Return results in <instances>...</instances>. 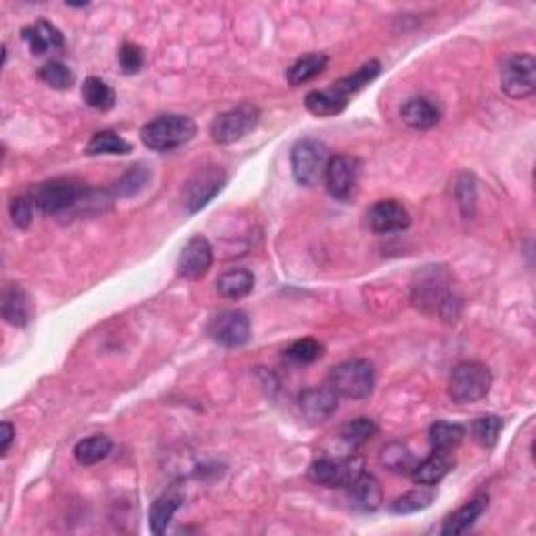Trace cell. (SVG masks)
I'll use <instances>...</instances> for the list:
<instances>
[{
	"label": "cell",
	"mask_w": 536,
	"mask_h": 536,
	"mask_svg": "<svg viewBox=\"0 0 536 536\" xmlns=\"http://www.w3.org/2000/svg\"><path fill=\"white\" fill-rule=\"evenodd\" d=\"M381 72L379 61H369V64L360 66L357 72L346 76V78H339L333 82L329 88L325 90H312V93L306 95L304 106L310 114L315 116H338L348 107V101H350L352 95H357L359 90H363L367 85L378 78Z\"/></svg>",
	"instance_id": "cell-1"
},
{
	"label": "cell",
	"mask_w": 536,
	"mask_h": 536,
	"mask_svg": "<svg viewBox=\"0 0 536 536\" xmlns=\"http://www.w3.org/2000/svg\"><path fill=\"white\" fill-rule=\"evenodd\" d=\"M413 283V300L426 312H436L444 321H455L461 300L452 294L450 279L442 267H426Z\"/></svg>",
	"instance_id": "cell-2"
},
{
	"label": "cell",
	"mask_w": 536,
	"mask_h": 536,
	"mask_svg": "<svg viewBox=\"0 0 536 536\" xmlns=\"http://www.w3.org/2000/svg\"><path fill=\"white\" fill-rule=\"evenodd\" d=\"M197 126L189 116L164 114L141 128V141L151 151H174L191 141Z\"/></svg>",
	"instance_id": "cell-3"
},
{
	"label": "cell",
	"mask_w": 536,
	"mask_h": 536,
	"mask_svg": "<svg viewBox=\"0 0 536 536\" xmlns=\"http://www.w3.org/2000/svg\"><path fill=\"white\" fill-rule=\"evenodd\" d=\"M30 199L40 212L57 216L85 204V199H88V189L85 185L76 183V180L53 178L34 185Z\"/></svg>",
	"instance_id": "cell-4"
},
{
	"label": "cell",
	"mask_w": 536,
	"mask_h": 536,
	"mask_svg": "<svg viewBox=\"0 0 536 536\" xmlns=\"http://www.w3.org/2000/svg\"><path fill=\"white\" fill-rule=\"evenodd\" d=\"M327 386L344 399L367 400L375 389V369L367 359L346 360L331 369Z\"/></svg>",
	"instance_id": "cell-5"
},
{
	"label": "cell",
	"mask_w": 536,
	"mask_h": 536,
	"mask_svg": "<svg viewBox=\"0 0 536 536\" xmlns=\"http://www.w3.org/2000/svg\"><path fill=\"white\" fill-rule=\"evenodd\" d=\"M492 386L490 369L482 363H461L452 369L449 396L457 405H473L486 399Z\"/></svg>",
	"instance_id": "cell-6"
},
{
	"label": "cell",
	"mask_w": 536,
	"mask_h": 536,
	"mask_svg": "<svg viewBox=\"0 0 536 536\" xmlns=\"http://www.w3.org/2000/svg\"><path fill=\"white\" fill-rule=\"evenodd\" d=\"M329 149L319 138H302L291 149V172L298 185L315 187L325 178L327 164H329Z\"/></svg>",
	"instance_id": "cell-7"
},
{
	"label": "cell",
	"mask_w": 536,
	"mask_h": 536,
	"mask_svg": "<svg viewBox=\"0 0 536 536\" xmlns=\"http://www.w3.org/2000/svg\"><path fill=\"white\" fill-rule=\"evenodd\" d=\"M258 122H260V111H258V107L252 106V103H241V106L214 117L210 126L212 141L218 145H231L241 141L243 137L249 135L258 126Z\"/></svg>",
	"instance_id": "cell-8"
},
{
	"label": "cell",
	"mask_w": 536,
	"mask_h": 536,
	"mask_svg": "<svg viewBox=\"0 0 536 536\" xmlns=\"http://www.w3.org/2000/svg\"><path fill=\"white\" fill-rule=\"evenodd\" d=\"M227 185V172L218 166L199 168L183 187V204L189 214H197L210 204Z\"/></svg>",
	"instance_id": "cell-9"
},
{
	"label": "cell",
	"mask_w": 536,
	"mask_h": 536,
	"mask_svg": "<svg viewBox=\"0 0 536 536\" xmlns=\"http://www.w3.org/2000/svg\"><path fill=\"white\" fill-rule=\"evenodd\" d=\"M363 459L360 457H346V459H317L310 463L308 476L310 482L327 489H348L360 473H363Z\"/></svg>",
	"instance_id": "cell-10"
},
{
	"label": "cell",
	"mask_w": 536,
	"mask_h": 536,
	"mask_svg": "<svg viewBox=\"0 0 536 536\" xmlns=\"http://www.w3.org/2000/svg\"><path fill=\"white\" fill-rule=\"evenodd\" d=\"M501 88L511 99H526L536 90V59L532 55H511L501 66Z\"/></svg>",
	"instance_id": "cell-11"
},
{
	"label": "cell",
	"mask_w": 536,
	"mask_h": 536,
	"mask_svg": "<svg viewBox=\"0 0 536 536\" xmlns=\"http://www.w3.org/2000/svg\"><path fill=\"white\" fill-rule=\"evenodd\" d=\"M360 162L352 156H336L325 170V185L333 199L350 201L359 189Z\"/></svg>",
	"instance_id": "cell-12"
},
{
	"label": "cell",
	"mask_w": 536,
	"mask_h": 536,
	"mask_svg": "<svg viewBox=\"0 0 536 536\" xmlns=\"http://www.w3.org/2000/svg\"><path fill=\"white\" fill-rule=\"evenodd\" d=\"M207 336L214 342L227 348H241L249 342L252 336V325L246 312L241 310H225L216 315L207 325Z\"/></svg>",
	"instance_id": "cell-13"
},
{
	"label": "cell",
	"mask_w": 536,
	"mask_h": 536,
	"mask_svg": "<svg viewBox=\"0 0 536 536\" xmlns=\"http://www.w3.org/2000/svg\"><path fill=\"white\" fill-rule=\"evenodd\" d=\"M214 264V249L210 241L204 235H193L189 241L185 243L183 252L178 256L177 262V273L183 279L197 281L204 277Z\"/></svg>",
	"instance_id": "cell-14"
},
{
	"label": "cell",
	"mask_w": 536,
	"mask_h": 536,
	"mask_svg": "<svg viewBox=\"0 0 536 536\" xmlns=\"http://www.w3.org/2000/svg\"><path fill=\"white\" fill-rule=\"evenodd\" d=\"M369 228L378 235L399 233L410 227V214L400 201L396 199H381L373 204L367 212Z\"/></svg>",
	"instance_id": "cell-15"
},
{
	"label": "cell",
	"mask_w": 536,
	"mask_h": 536,
	"mask_svg": "<svg viewBox=\"0 0 536 536\" xmlns=\"http://www.w3.org/2000/svg\"><path fill=\"white\" fill-rule=\"evenodd\" d=\"M300 410L310 423H323L338 410V394L327 388H310L300 394Z\"/></svg>",
	"instance_id": "cell-16"
},
{
	"label": "cell",
	"mask_w": 536,
	"mask_h": 536,
	"mask_svg": "<svg viewBox=\"0 0 536 536\" xmlns=\"http://www.w3.org/2000/svg\"><path fill=\"white\" fill-rule=\"evenodd\" d=\"M0 310H3V319L13 327H25L32 321V300L27 296V291L22 285H6L3 291V304H0Z\"/></svg>",
	"instance_id": "cell-17"
},
{
	"label": "cell",
	"mask_w": 536,
	"mask_h": 536,
	"mask_svg": "<svg viewBox=\"0 0 536 536\" xmlns=\"http://www.w3.org/2000/svg\"><path fill=\"white\" fill-rule=\"evenodd\" d=\"M348 497H350L352 505L360 511H375L381 507L384 494H381V484L373 473L363 471L354 482L348 486Z\"/></svg>",
	"instance_id": "cell-18"
},
{
	"label": "cell",
	"mask_w": 536,
	"mask_h": 536,
	"mask_svg": "<svg viewBox=\"0 0 536 536\" xmlns=\"http://www.w3.org/2000/svg\"><path fill=\"white\" fill-rule=\"evenodd\" d=\"M400 117L409 128L430 130L440 122V109L426 96H413L400 107Z\"/></svg>",
	"instance_id": "cell-19"
},
{
	"label": "cell",
	"mask_w": 536,
	"mask_h": 536,
	"mask_svg": "<svg viewBox=\"0 0 536 536\" xmlns=\"http://www.w3.org/2000/svg\"><path fill=\"white\" fill-rule=\"evenodd\" d=\"M22 38L25 40L34 55H45L48 51H57V48H64V45H66L64 34H61L53 24L45 22V19H40V22L24 27Z\"/></svg>",
	"instance_id": "cell-20"
},
{
	"label": "cell",
	"mask_w": 536,
	"mask_h": 536,
	"mask_svg": "<svg viewBox=\"0 0 536 536\" xmlns=\"http://www.w3.org/2000/svg\"><path fill=\"white\" fill-rule=\"evenodd\" d=\"M489 510V497L480 494V497L471 499L470 503H465L463 507H459L455 513H450L442 524V534L444 536H455V534H463L465 531L476 524V521L482 518V513Z\"/></svg>",
	"instance_id": "cell-21"
},
{
	"label": "cell",
	"mask_w": 536,
	"mask_h": 536,
	"mask_svg": "<svg viewBox=\"0 0 536 536\" xmlns=\"http://www.w3.org/2000/svg\"><path fill=\"white\" fill-rule=\"evenodd\" d=\"M254 289V275L248 268H231L227 273H222L216 281V291L218 296L227 298V300H239L252 294Z\"/></svg>",
	"instance_id": "cell-22"
},
{
	"label": "cell",
	"mask_w": 536,
	"mask_h": 536,
	"mask_svg": "<svg viewBox=\"0 0 536 536\" xmlns=\"http://www.w3.org/2000/svg\"><path fill=\"white\" fill-rule=\"evenodd\" d=\"M450 468H452L450 455L431 452L428 459H423L421 463L415 465L413 471H410V478H413V482L420 486H434L447 478Z\"/></svg>",
	"instance_id": "cell-23"
},
{
	"label": "cell",
	"mask_w": 536,
	"mask_h": 536,
	"mask_svg": "<svg viewBox=\"0 0 536 536\" xmlns=\"http://www.w3.org/2000/svg\"><path fill=\"white\" fill-rule=\"evenodd\" d=\"M183 505V497L178 492H164L153 501L151 510H149V528L153 534L162 536L168 528L170 520L174 518V513L180 510Z\"/></svg>",
	"instance_id": "cell-24"
},
{
	"label": "cell",
	"mask_w": 536,
	"mask_h": 536,
	"mask_svg": "<svg viewBox=\"0 0 536 536\" xmlns=\"http://www.w3.org/2000/svg\"><path fill=\"white\" fill-rule=\"evenodd\" d=\"M327 64H329V57L323 53H310L304 55L288 69V82L291 86H302L306 82L315 80L319 74L325 72Z\"/></svg>",
	"instance_id": "cell-25"
},
{
	"label": "cell",
	"mask_w": 536,
	"mask_h": 536,
	"mask_svg": "<svg viewBox=\"0 0 536 536\" xmlns=\"http://www.w3.org/2000/svg\"><path fill=\"white\" fill-rule=\"evenodd\" d=\"M465 438V428L459 423L449 421H436L430 428V444L434 452H442V455H450Z\"/></svg>",
	"instance_id": "cell-26"
},
{
	"label": "cell",
	"mask_w": 536,
	"mask_h": 536,
	"mask_svg": "<svg viewBox=\"0 0 536 536\" xmlns=\"http://www.w3.org/2000/svg\"><path fill=\"white\" fill-rule=\"evenodd\" d=\"M111 449H114V444L107 436H90L76 444L74 457L80 465H96L109 457Z\"/></svg>",
	"instance_id": "cell-27"
},
{
	"label": "cell",
	"mask_w": 536,
	"mask_h": 536,
	"mask_svg": "<svg viewBox=\"0 0 536 536\" xmlns=\"http://www.w3.org/2000/svg\"><path fill=\"white\" fill-rule=\"evenodd\" d=\"M132 151V145L120 135L111 130L96 132L86 145L88 156H126Z\"/></svg>",
	"instance_id": "cell-28"
},
{
	"label": "cell",
	"mask_w": 536,
	"mask_h": 536,
	"mask_svg": "<svg viewBox=\"0 0 536 536\" xmlns=\"http://www.w3.org/2000/svg\"><path fill=\"white\" fill-rule=\"evenodd\" d=\"M82 99H85L88 107L99 111H109L116 106L114 88L106 80L95 78V76H90V78L85 80V85H82Z\"/></svg>",
	"instance_id": "cell-29"
},
{
	"label": "cell",
	"mask_w": 536,
	"mask_h": 536,
	"mask_svg": "<svg viewBox=\"0 0 536 536\" xmlns=\"http://www.w3.org/2000/svg\"><path fill=\"white\" fill-rule=\"evenodd\" d=\"M379 461L384 465L386 470L394 471V473H410L417 465L413 452L402 442H389L381 449Z\"/></svg>",
	"instance_id": "cell-30"
},
{
	"label": "cell",
	"mask_w": 536,
	"mask_h": 536,
	"mask_svg": "<svg viewBox=\"0 0 536 536\" xmlns=\"http://www.w3.org/2000/svg\"><path fill=\"white\" fill-rule=\"evenodd\" d=\"M153 174L145 164H137L132 166V168L122 174L120 180H117L116 187H114V193L117 197H135V195L141 193L145 187L151 183Z\"/></svg>",
	"instance_id": "cell-31"
},
{
	"label": "cell",
	"mask_w": 536,
	"mask_h": 536,
	"mask_svg": "<svg viewBox=\"0 0 536 536\" xmlns=\"http://www.w3.org/2000/svg\"><path fill=\"white\" fill-rule=\"evenodd\" d=\"M378 423L373 420H369V417H359V420H352L344 423L342 428H339V438L348 444V447L352 449H359L363 447L365 442L371 440V438L378 434Z\"/></svg>",
	"instance_id": "cell-32"
},
{
	"label": "cell",
	"mask_w": 536,
	"mask_h": 536,
	"mask_svg": "<svg viewBox=\"0 0 536 536\" xmlns=\"http://www.w3.org/2000/svg\"><path fill=\"white\" fill-rule=\"evenodd\" d=\"M501 430H503V420L497 415H482L473 421L471 426V434L473 440H476L480 447L484 449H494V444L499 440Z\"/></svg>",
	"instance_id": "cell-33"
},
{
	"label": "cell",
	"mask_w": 536,
	"mask_h": 536,
	"mask_svg": "<svg viewBox=\"0 0 536 536\" xmlns=\"http://www.w3.org/2000/svg\"><path fill=\"white\" fill-rule=\"evenodd\" d=\"M431 501H434V490L415 489V490H409V492L402 494V497L396 499L389 510H392V513L407 515V513L426 510V507L431 505Z\"/></svg>",
	"instance_id": "cell-34"
},
{
	"label": "cell",
	"mask_w": 536,
	"mask_h": 536,
	"mask_svg": "<svg viewBox=\"0 0 536 536\" xmlns=\"http://www.w3.org/2000/svg\"><path fill=\"white\" fill-rule=\"evenodd\" d=\"M38 78L48 85L51 88L57 90H67L74 85V72L61 61H48L46 66L40 67Z\"/></svg>",
	"instance_id": "cell-35"
},
{
	"label": "cell",
	"mask_w": 536,
	"mask_h": 536,
	"mask_svg": "<svg viewBox=\"0 0 536 536\" xmlns=\"http://www.w3.org/2000/svg\"><path fill=\"white\" fill-rule=\"evenodd\" d=\"M455 199L465 218H471L476 210V178L471 174H461L455 183Z\"/></svg>",
	"instance_id": "cell-36"
},
{
	"label": "cell",
	"mask_w": 536,
	"mask_h": 536,
	"mask_svg": "<svg viewBox=\"0 0 536 536\" xmlns=\"http://www.w3.org/2000/svg\"><path fill=\"white\" fill-rule=\"evenodd\" d=\"M321 354H323V346L312 338L298 339V342H294L288 350H285V357L294 360V363H302V365L315 363V360L321 359Z\"/></svg>",
	"instance_id": "cell-37"
},
{
	"label": "cell",
	"mask_w": 536,
	"mask_h": 536,
	"mask_svg": "<svg viewBox=\"0 0 536 536\" xmlns=\"http://www.w3.org/2000/svg\"><path fill=\"white\" fill-rule=\"evenodd\" d=\"M117 59H120V67L122 72L126 76L132 74H138L141 72V67L145 64V55H143V48L135 45V43H124L120 53H117Z\"/></svg>",
	"instance_id": "cell-38"
},
{
	"label": "cell",
	"mask_w": 536,
	"mask_h": 536,
	"mask_svg": "<svg viewBox=\"0 0 536 536\" xmlns=\"http://www.w3.org/2000/svg\"><path fill=\"white\" fill-rule=\"evenodd\" d=\"M9 214L13 225L17 228H30L34 220V201L30 197H15L11 199Z\"/></svg>",
	"instance_id": "cell-39"
},
{
	"label": "cell",
	"mask_w": 536,
	"mask_h": 536,
	"mask_svg": "<svg viewBox=\"0 0 536 536\" xmlns=\"http://www.w3.org/2000/svg\"><path fill=\"white\" fill-rule=\"evenodd\" d=\"M13 440H15V428H13V423L3 421V426H0V455L5 457L9 452Z\"/></svg>",
	"instance_id": "cell-40"
}]
</instances>
